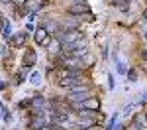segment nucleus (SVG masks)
Instances as JSON below:
<instances>
[{
  "label": "nucleus",
  "mask_w": 147,
  "mask_h": 130,
  "mask_svg": "<svg viewBox=\"0 0 147 130\" xmlns=\"http://www.w3.org/2000/svg\"><path fill=\"white\" fill-rule=\"evenodd\" d=\"M92 124H94L92 118H82V120H80V126H92Z\"/></svg>",
  "instance_id": "2eb2a0df"
},
{
  "label": "nucleus",
  "mask_w": 147,
  "mask_h": 130,
  "mask_svg": "<svg viewBox=\"0 0 147 130\" xmlns=\"http://www.w3.org/2000/svg\"><path fill=\"white\" fill-rule=\"evenodd\" d=\"M8 118H10V112L6 108H2V120H8Z\"/></svg>",
  "instance_id": "f3484780"
},
{
  "label": "nucleus",
  "mask_w": 147,
  "mask_h": 130,
  "mask_svg": "<svg viewBox=\"0 0 147 130\" xmlns=\"http://www.w3.org/2000/svg\"><path fill=\"white\" fill-rule=\"evenodd\" d=\"M145 122H147V114H145Z\"/></svg>",
  "instance_id": "5701e85b"
},
{
  "label": "nucleus",
  "mask_w": 147,
  "mask_h": 130,
  "mask_svg": "<svg viewBox=\"0 0 147 130\" xmlns=\"http://www.w3.org/2000/svg\"><path fill=\"white\" fill-rule=\"evenodd\" d=\"M55 28H57V24H55V22H47V26H45V30H47V32H53Z\"/></svg>",
  "instance_id": "dca6fc26"
},
{
  "label": "nucleus",
  "mask_w": 147,
  "mask_h": 130,
  "mask_svg": "<svg viewBox=\"0 0 147 130\" xmlns=\"http://www.w3.org/2000/svg\"><path fill=\"white\" fill-rule=\"evenodd\" d=\"M2 2H4V4H12L14 0H2Z\"/></svg>",
  "instance_id": "aec40b11"
},
{
  "label": "nucleus",
  "mask_w": 147,
  "mask_h": 130,
  "mask_svg": "<svg viewBox=\"0 0 147 130\" xmlns=\"http://www.w3.org/2000/svg\"><path fill=\"white\" fill-rule=\"evenodd\" d=\"M114 59H116V65H118V73H120V75H125V73H127V65H125V61L118 59L116 55H114Z\"/></svg>",
  "instance_id": "1a4fd4ad"
},
{
  "label": "nucleus",
  "mask_w": 147,
  "mask_h": 130,
  "mask_svg": "<svg viewBox=\"0 0 147 130\" xmlns=\"http://www.w3.org/2000/svg\"><path fill=\"white\" fill-rule=\"evenodd\" d=\"M34 37H35L37 44H43V42L47 39V30L45 28H37V30L34 32Z\"/></svg>",
  "instance_id": "39448f33"
},
{
  "label": "nucleus",
  "mask_w": 147,
  "mask_h": 130,
  "mask_svg": "<svg viewBox=\"0 0 147 130\" xmlns=\"http://www.w3.org/2000/svg\"><path fill=\"white\" fill-rule=\"evenodd\" d=\"M80 34L77 32V30H73V32H67V34H59V39H67V42H75V39H79Z\"/></svg>",
  "instance_id": "423d86ee"
},
{
  "label": "nucleus",
  "mask_w": 147,
  "mask_h": 130,
  "mask_svg": "<svg viewBox=\"0 0 147 130\" xmlns=\"http://www.w3.org/2000/svg\"><path fill=\"white\" fill-rule=\"evenodd\" d=\"M30 83H32V85H39V83H41V75H39V73H32V75H30Z\"/></svg>",
  "instance_id": "ddd939ff"
},
{
  "label": "nucleus",
  "mask_w": 147,
  "mask_h": 130,
  "mask_svg": "<svg viewBox=\"0 0 147 130\" xmlns=\"http://www.w3.org/2000/svg\"><path fill=\"white\" fill-rule=\"evenodd\" d=\"M69 101H73V103H80V101H86L88 97H86V89L84 91H80V89H77V91H71L67 97Z\"/></svg>",
  "instance_id": "f03ea898"
},
{
  "label": "nucleus",
  "mask_w": 147,
  "mask_h": 130,
  "mask_svg": "<svg viewBox=\"0 0 147 130\" xmlns=\"http://www.w3.org/2000/svg\"><path fill=\"white\" fill-rule=\"evenodd\" d=\"M127 77H129V81H136V71H127Z\"/></svg>",
  "instance_id": "a211bd4d"
},
{
  "label": "nucleus",
  "mask_w": 147,
  "mask_h": 130,
  "mask_svg": "<svg viewBox=\"0 0 147 130\" xmlns=\"http://www.w3.org/2000/svg\"><path fill=\"white\" fill-rule=\"evenodd\" d=\"M24 42H26V34H24V32H20V34H16V35H14V39H12V44H14L16 47L24 46Z\"/></svg>",
  "instance_id": "6e6552de"
},
{
  "label": "nucleus",
  "mask_w": 147,
  "mask_h": 130,
  "mask_svg": "<svg viewBox=\"0 0 147 130\" xmlns=\"http://www.w3.org/2000/svg\"><path fill=\"white\" fill-rule=\"evenodd\" d=\"M61 49H63V47H61V44H59V39H53V44L49 46V51H51V53H59Z\"/></svg>",
  "instance_id": "f8f14e48"
},
{
  "label": "nucleus",
  "mask_w": 147,
  "mask_h": 130,
  "mask_svg": "<svg viewBox=\"0 0 147 130\" xmlns=\"http://www.w3.org/2000/svg\"><path fill=\"white\" fill-rule=\"evenodd\" d=\"M32 105H34V106H43V97L37 95L35 99H32Z\"/></svg>",
  "instance_id": "4468645a"
},
{
  "label": "nucleus",
  "mask_w": 147,
  "mask_h": 130,
  "mask_svg": "<svg viewBox=\"0 0 147 130\" xmlns=\"http://www.w3.org/2000/svg\"><path fill=\"white\" fill-rule=\"evenodd\" d=\"M120 2H125V0H112V4H120Z\"/></svg>",
  "instance_id": "6ab92c4d"
},
{
  "label": "nucleus",
  "mask_w": 147,
  "mask_h": 130,
  "mask_svg": "<svg viewBox=\"0 0 147 130\" xmlns=\"http://www.w3.org/2000/svg\"><path fill=\"white\" fill-rule=\"evenodd\" d=\"M41 6H43V0H28V2H26V8H28L30 14H35Z\"/></svg>",
  "instance_id": "7ed1b4c3"
},
{
  "label": "nucleus",
  "mask_w": 147,
  "mask_h": 130,
  "mask_svg": "<svg viewBox=\"0 0 147 130\" xmlns=\"http://www.w3.org/2000/svg\"><path fill=\"white\" fill-rule=\"evenodd\" d=\"M2 28H4V24H2V22H0V32H2Z\"/></svg>",
  "instance_id": "4be33fe9"
},
{
  "label": "nucleus",
  "mask_w": 147,
  "mask_h": 130,
  "mask_svg": "<svg viewBox=\"0 0 147 130\" xmlns=\"http://www.w3.org/2000/svg\"><path fill=\"white\" fill-rule=\"evenodd\" d=\"M143 18H145V22H147V10H145V12H143Z\"/></svg>",
  "instance_id": "412c9836"
},
{
  "label": "nucleus",
  "mask_w": 147,
  "mask_h": 130,
  "mask_svg": "<svg viewBox=\"0 0 147 130\" xmlns=\"http://www.w3.org/2000/svg\"><path fill=\"white\" fill-rule=\"evenodd\" d=\"M136 128H137V130H143V128H147L145 116H137V118H136Z\"/></svg>",
  "instance_id": "9b49d317"
},
{
  "label": "nucleus",
  "mask_w": 147,
  "mask_h": 130,
  "mask_svg": "<svg viewBox=\"0 0 147 130\" xmlns=\"http://www.w3.org/2000/svg\"><path fill=\"white\" fill-rule=\"evenodd\" d=\"M88 10V6L84 4V2H75V4H71L69 6V14H73V16H84V12Z\"/></svg>",
  "instance_id": "f257e3e1"
},
{
  "label": "nucleus",
  "mask_w": 147,
  "mask_h": 130,
  "mask_svg": "<svg viewBox=\"0 0 147 130\" xmlns=\"http://www.w3.org/2000/svg\"><path fill=\"white\" fill-rule=\"evenodd\" d=\"M77 2H82V0H77Z\"/></svg>",
  "instance_id": "b1692460"
},
{
  "label": "nucleus",
  "mask_w": 147,
  "mask_h": 130,
  "mask_svg": "<svg viewBox=\"0 0 147 130\" xmlns=\"http://www.w3.org/2000/svg\"><path fill=\"white\" fill-rule=\"evenodd\" d=\"M2 35H4L6 39H10V37H12V26H10V22L4 24V28H2Z\"/></svg>",
  "instance_id": "9d476101"
},
{
  "label": "nucleus",
  "mask_w": 147,
  "mask_h": 130,
  "mask_svg": "<svg viewBox=\"0 0 147 130\" xmlns=\"http://www.w3.org/2000/svg\"><path fill=\"white\" fill-rule=\"evenodd\" d=\"M35 59H37L35 51H28V53H26V57H24V65H26V67H32V65L35 63Z\"/></svg>",
  "instance_id": "0eeeda50"
},
{
  "label": "nucleus",
  "mask_w": 147,
  "mask_h": 130,
  "mask_svg": "<svg viewBox=\"0 0 147 130\" xmlns=\"http://www.w3.org/2000/svg\"><path fill=\"white\" fill-rule=\"evenodd\" d=\"M100 106V103H98V99H86V101H82V105H80V108H88V110H96Z\"/></svg>",
  "instance_id": "20e7f679"
}]
</instances>
